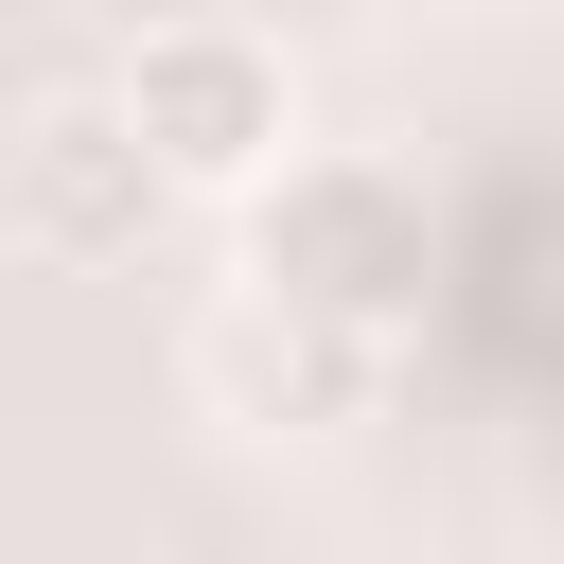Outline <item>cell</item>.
<instances>
[{"label": "cell", "instance_id": "obj_1", "mask_svg": "<svg viewBox=\"0 0 564 564\" xmlns=\"http://www.w3.org/2000/svg\"><path fill=\"white\" fill-rule=\"evenodd\" d=\"M229 282L282 300V317H335V335L423 317V176H405V159H335V141H300V159L247 194V264H229Z\"/></svg>", "mask_w": 564, "mask_h": 564}, {"label": "cell", "instance_id": "obj_2", "mask_svg": "<svg viewBox=\"0 0 564 564\" xmlns=\"http://www.w3.org/2000/svg\"><path fill=\"white\" fill-rule=\"evenodd\" d=\"M106 88H123V123L159 141L176 212H194V194L247 212V194L300 159V70H282V35H247V18H141Z\"/></svg>", "mask_w": 564, "mask_h": 564}, {"label": "cell", "instance_id": "obj_3", "mask_svg": "<svg viewBox=\"0 0 564 564\" xmlns=\"http://www.w3.org/2000/svg\"><path fill=\"white\" fill-rule=\"evenodd\" d=\"M0 229H18L35 264H141V247L176 229V176H159V141L123 123V88H53V106L0 141Z\"/></svg>", "mask_w": 564, "mask_h": 564}, {"label": "cell", "instance_id": "obj_4", "mask_svg": "<svg viewBox=\"0 0 564 564\" xmlns=\"http://www.w3.org/2000/svg\"><path fill=\"white\" fill-rule=\"evenodd\" d=\"M370 370H388V335L282 317V300H247V282L194 317V388H212L229 423H264V441H335V423L370 405Z\"/></svg>", "mask_w": 564, "mask_h": 564}]
</instances>
